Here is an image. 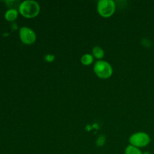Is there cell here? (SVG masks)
Instances as JSON below:
<instances>
[{
	"instance_id": "cell-3",
	"label": "cell",
	"mask_w": 154,
	"mask_h": 154,
	"mask_svg": "<svg viewBox=\"0 0 154 154\" xmlns=\"http://www.w3.org/2000/svg\"><path fill=\"white\" fill-rule=\"evenodd\" d=\"M116 10V3L113 0H99L97 3V11L103 17L112 16Z\"/></svg>"
},
{
	"instance_id": "cell-11",
	"label": "cell",
	"mask_w": 154,
	"mask_h": 154,
	"mask_svg": "<svg viewBox=\"0 0 154 154\" xmlns=\"http://www.w3.org/2000/svg\"><path fill=\"white\" fill-rule=\"evenodd\" d=\"M54 57L53 55H51V54H48V55L46 56V60L47 61H52V60H54Z\"/></svg>"
},
{
	"instance_id": "cell-6",
	"label": "cell",
	"mask_w": 154,
	"mask_h": 154,
	"mask_svg": "<svg viewBox=\"0 0 154 154\" xmlns=\"http://www.w3.org/2000/svg\"><path fill=\"white\" fill-rule=\"evenodd\" d=\"M18 9L17 8H8L5 13V18L8 21H14L17 18Z\"/></svg>"
},
{
	"instance_id": "cell-7",
	"label": "cell",
	"mask_w": 154,
	"mask_h": 154,
	"mask_svg": "<svg viewBox=\"0 0 154 154\" xmlns=\"http://www.w3.org/2000/svg\"><path fill=\"white\" fill-rule=\"evenodd\" d=\"M92 55L97 60H100L105 56V51L100 46H95L92 50Z\"/></svg>"
},
{
	"instance_id": "cell-12",
	"label": "cell",
	"mask_w": 154,
	"mask_h": 154,
	"mask_svg": "<svg viewBox=\"0 0 154 154\" xmlns=\"http://www.w3.org/2000/svg\"><path fill=\"white\" fill-rule=\"evenodd\" d=\"M143 154H150V153L149 151H145V152H144V153H143Z\"/></svg>"
},
{
	"instance_id": "cell-8",
	"label": "cell",
	"mask_w": 154,
	"mask_h": 154,
	"mask_svg": "<svg viewBox=\"0 0 154 154\" xmlns=\"http://www.w3.org/2000/svg\"><path fill=\"white\" fill-rule=\"evenodd\" d=\"M94 61V57L92 54H85L82 55L81 58V62L83 65L84 66H89V65L92 64Z\"/></svg>"
},
{
	"instance_id": "cell-4",
	"label": "cell",
	"mask_w": 154,
	"mask_h": 154,
	"mask_svg": "<svg viewBox=\"0 0 154 154\" xmlns=\"http://www.w3.org/2000/svg\"><path fill=\"white\" fill-rule=\"evenodd\" d=\"M150 137L147 132H138L132 134L129 137V144L131 145H133L135 147L141 148V147H145L150 143Z\"/></svg>"
},
{
	"instance_id": "cell-2",
	"label": "cell",
	"mask_w": 154,
	"mask_h": 154,
	"mask_svg": "<svg viewBox=\"0 0 154 154\" xmlns=\"http://www.w3.org/2000/svg\"><path fill=\"white\" fill-rule=\"evenodd\" d=\"M93 71L99 78L108 79L112 75L113 68L109 63L105 60H97L93 66Z\"/></svg>"
},
{
	"instance_id": "cell-5",
	"label": "cell",
	"mask_w": 154,
	"mask_h": 154,
	"mask_svg": "<svg viewBox=\"0 0 154 154\" xmlns=\"http://www.w3.org/2000/svg\"><path fill=\"white\" fill-rule=\"evenodd\" d=\"M19 36L21 42L27 45L34 44L37 38L34 30L28 26L20 27L19 30Z\"/></svg>"
},
{
	"instance_id": "cell-1",
	"label": "cell",
	"mask_w": 154,
	"mask_h": 154,
	"mask_svg": "<svg viewBox=\"0 0 154 154\" xmlns=\"http://www.w3.org/2000/svg\"><path fill=\"white\" fill-rule=\"evenodd\" d=\"M40 10V5L35 0H24L20 3L18 7L19 13L26 18L35 17Z\"/></svg>"
},
{
	"instance_id": "cell-9",
	"label": "cell",
	"mask_w": 154,
	"mask_h": 154,
	"mask_svg": "<svg viewBox=\"0 0 154 154\" xmlns=\"http://www.w3.org/2000/svg\"><path fill=\"white\" fill-rule=\"evenodd\" d=\"M125 154H143V152L138 147L129 144L125 149Z\"/></svg>"
},
{
	"instance_id": "cell-10",
	"label": "cell",
	"mask_w": 154,
	"mask_h": 154,
	"mask_svg": "<svg viewBox=\"0 0 154 154\" xmlns=\"http://www.w3.org/2000/svg\"><path fill=\"white\" fill-rule=\"evenodd\" d=\"M105 142V138L103 135H100L98 138L97 141H96V144H97L98 146H103Z\"/></svg>"
}]
</instances>
